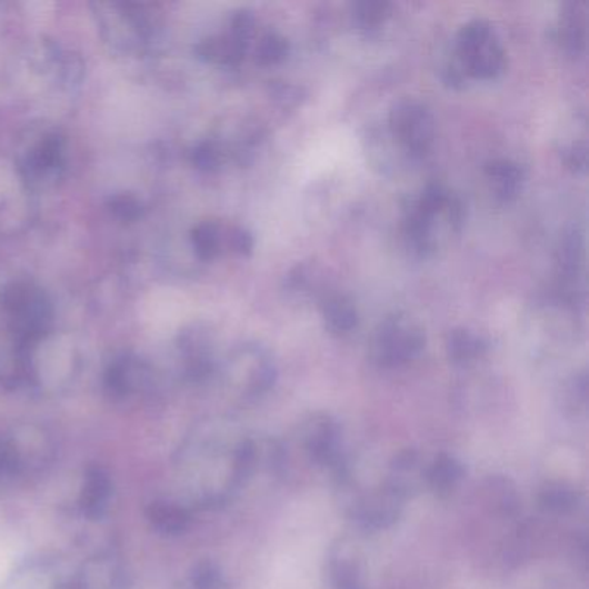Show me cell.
I'll return each mask as SVG.
<instances>
[{"mask_svg":"<svg viewBox=\"0 0 589 589\" xmlns=\"http://www.w3.org/2000/svg\"><path fill=\"white\" fill-rule=\"evenodd\" d=\"M31 382V363L27 355H2L0 357V386L18 389Z\"/></svg>","mask_w":589,"mask_h":589,"instance_id":"cell-29","label":"cell"},{"mask_svg":"<svg viewBox=\"0 0 589 589\" xmlns=\"http://www.w3.org/2000/svg\"><path fill=\"white\" fill-rule=\"evenodd\" d=\"M466 227V206L442 183H429L405 204V248L419 260L435 257L442 242Z\"/></svg>","mask_w":589,"mask_h":589,"instance_id":"cell-1","label":"cell"},{"mask_svg":"<svg viewBox=\"0 0 589 589\" xmlns=\"http://www.w3.org/2000/svg\"><path fill=\"white\" fill-rule=\"evenodd\" d=\"M555 40L560 49L572 58L585 54L588 46V4L581 0H569L560 6L555 24Z\"/></svg>","mask_w":589,"mask_h":589,"instance_id":"cell-11","label":"cell"},{"mask_svg":"<svg viewBox=\"0 0 589 589\" xmlns=\"http://www.w3.org/2000/svg\"><path fill=\"white\" fill-rule=\"evenodd\" d=\"M559 154L563 164L569 170L575 171V173H586V170H588V142H586V137L560 144Z\"/></svg>","mask_w":589,"mask_h":589,"instance_id":"cell-32","label":"cell"},{"mask_svg":"<svg viewBox=\"0 0 589 589\" xmlns=\"http://www.w3.org/2000/svg\"><path fill=\"white\" fill-rule=\"evenodd\" d=\"M279 369L270 349L258 342L237 346L226 365L230 388L244 400L267 395L276 386Z\"/></svg>","mask_w":589,"mask_h":589,"instance_id":"cell-5","label":"cell"},{"mask_svg":"<svg viewBox=\"0 0 589 589\" xmlns=\"http://www.w3.org/2000/svg\"><path fill=\"white\" fill-rule=\"evenodd\" d=\"M221 230L214 221H202L192 230V244L201 260H213L220 252Z\"/></svg>","mask_w":589,"mask_h":589,"instance_id":"cell-30","label":"cell"},{"mask_svg":"<svg viewBox=\"0 0 589 589\" xmlns=\"http://www.w3.org/2000/svg\"><path fill=\"white\" fill-rule=\"evenodd\" d=\"M258 18L251 9H237L229 18V33L236 39L251 46V40L257 36Z\"/></svg>","mask_w":589,"mask_h":589,"instance_id":"cell-31","label":"cell"},{"mask_svg":"<svg viewBox=\"0 0 589 589\" xmlns=\"http://www.w3.org/2000/svg\"><path fill=\"white\" fill-rule=\"evenodd\" d=\"M111 210L117 217L123 218V220H133V218L140 214V204L132 196H117L109 202Z\"/></svg>","mask_w":589,"mask_h":589,"instance_id":"cell-36","label":"cell"},{"mask_svg":"<svg viewBox=\"0 0 589 589\" xmlns=\"http://www.w3.org/2000/svg\"><path fill=\"white\" fill-rule=\"evenodd\" d=\"M389 132L411 158L420 159L431 152L436 139L432 109L416 98H403L389 109Z\"/></svg>","mask_w":589,"mask_h":589,"instance_id":"cell-6","label":"cell"},{"mask_svg":"<svg viewBox=\"0 0 589 589\" xmlns=\"http://www.w3.org/2000/svg\"><path fill=\"white\" fill-rule=\"evenodd\" d=\"M289 54H291V42L277 30L264 31L254 46V61L263 68L279 67Z\"/></svg>","mask_w":589,"mask_h":589,"instance_id":"cell-27","label":"cell"},{"mask_svg":"<svg viewBox=\"0 0 589 589\" xmlns=\"http://www.w3.org/2000/svg\"><path fill=\"white\" fill-rule=\"evenodd\" d=\"M557 267H559V276L563 283L578 288V282L582 279V268H585V242L578 229H570L560 239Z\"/></svg>","mask_w":589,"mask_h":589,"instance_id":"cell-23","label":"cell"},{"mask_svg":"<svg viewBox=\"0 0 589 589\" xmlns=\"http://www.w3.org/2000/svg\"><path fill=\"white\" fill-rule=\"evenodd\" d=\"M146 516L159 535L180 536L190 528V513L182 505L154 501L149 505Z\"/></svg>","mask_w":589,"mask_h":589,"instance_id":"cell-24","label":"cell"},{"mask_svg":"<svg viewBox=\"0 0 589 589\" xmlns=\"http://www.w3.org/2000/svg\"><path fill=\"white\" fill-rule=\"evenodd\" d=\"M445 348L450 363L457 367H470L488 355L489 341L476 330L457 327L446 336Z\"/></svg>","mask_w":589,"mask_h":589,"instance_id":"cell-19","label":"cell"},{"mask_svg":"<svg viewBox=\"0 0 589 589\" xmlns=\"http://www.w3.org/2000/svg\"><path fill=\"white\" fill-rule=\"evenodd\" d=\"M486 180L492 198L500 204H512L522 194L526 186V171L512 159H491L485 164Z\"/></svg>","mask_w":589,"mask_h":589,"instance_id":"cell-15","label":"cell"},{"mask_svg":"<svg viewBox=\"0 0 589 589\" xmlns=\"http://www.w3.org/2000/svg\"><path fill=\"white\" fill-rule=\"evenodd\" d=\"M426 470L427 463L420 451L407 448L392 457L385 485L407 501L426 488Z\"/></svg>","mask_w":589,"mask_h":589,"instance_id":"cell-12","label":"cell"},{"mask_svg":"<svg viewBox=\"0 0 589 589\" xmlns=\"http://www.w3.org/2000/svg\"><path fill=\"white\" fill-rule=\"evenodd\" d=\"M249 51V43L236 39V37L226 33V36L210 37L201 40L196 47L199 58L208 62H214L220 67L236 68L244 61Z\"/></svg>","mask_w":589,"mask_h":589,"instance_id":"cell-21","label":"cell"},{"mask_svg":"<svg viewBox=\"0 0 589 589\" xmlns=\"http://www.w3.org/2000/svg\"><path fill=\"white\" fill-rule=\"evenodd\" d=\"M349 14L357 30L373 33L391 20L392 4L386 0H358L351 4Z\"/></svg>","mask_w":589,"mask_h":589,"instance_id":"cell-26","label":"cell"},{"mask_svg":"<svg viewBox=\"0 0 589 589\" xmlns=\"http://www.w3.org/2000/svg\"><path fill=\"white\" fill-rule=\"evenodd\" d=\"M299 445L311 463L332 470L333 476H338L348 463L342 451L341 426L323 411L311 413L302 420L299 426Z\"/></svg>","mask_w":589,"mask_h":589,"instance_id":"cell-7","label":"cell"},{"mask_svg":"<svg viewBox=\"0 0 589 589\" xmlns=\"http://www.w3.org/2000/svg\"><path fill=\"white\" fill-rule=\"evenodd\" d=\"M427 333L416 317L405 311L386 315L370 339L369 357L379 369H398L423 353Z\"/></svg>","mask_w":589,"mask_h":589,"instance_id":"cell-3","label":"cell"},{"mask_svg":"<svg viewBox=\"0 0 589 589\" xmlns=\"http://www.w3.org/2000/svg\"><path fill=\"white\" fill-rule=\"evenodd\" d=\"M54 563L43 559H31L16 567L0 582V589H59L62 585Z\"/></svg>","mask_w":589,"mask_h":589,"instance_id":"cell-18","label":"cell"},{"mask_svg":"<svg viewBox=\"0 0 589 589\" xmlns=\"http://www.w3.org/2000/svg\"><path fill=\"white\" fill-rule=\"evenodd\" d=\"M148 367L136 358L124 357L109 365L104 376V389L111 400H127L149 386Z\"/></svg>","mask_w":589,"mask_h":589,"instance_id":"cell-13","label":"cell"},{"mask_svg":"<svg viewBox=\"0 0 589 589\" xmlns=\"http://www.w3.org/2000/svg\"><path fill=\"white\" fill-rule=\"evenodd\" d=\"M177 589H229V585L217 563L201 560L190 569L189 576Z\"/></svg>","mask_w":589,"mask_h":589,"instance_id":"cell-28","label":"cell"},{"mask_svg":"<svg viewBox=\"0 0 589 589\" xmlns=\"http://www.w3.org/2000/svg\"><path fill=\"white\" fill-rule=\"evenodd\" d=\"M113 498V482L108 470L101 466H92L83 476L82 491H80V510L90 520H101L108 513L109 503Z\"/></svg>","mask_w":589,"mask_h":589,"instance_id":"cell-16","label":"cell"},{"mask_svg":"<svg viewBox=\"0 0 589 589\" xmlns=\"http://www.w3.org/2000/svg\"><path fill=\"white\" fill-rule=\"evenodd\" d=\"M327 578L332 589H365L363 563L357 545L341 538L327 555Z\"/></svg>","mask_w":589,"mask_h":589,"instance_id":"cell-10","label":"cell"},{"mask_svg":"<svg viewBox=\"0 0 589 589\" xmlns=\"http://www.w3.org/2000/svg\"><path fill=\"white\" fill-rule=\"evenodd\" d=\"M192 161L199 170L214 171L226 161V151L218 142L206 140L192 152Z\"/></svg>","mask_w":589,"mask_h":589,"instance_id":"cell-33","label":"cell"},{"mask_svg":"<svg viewBox=\"0 0 589 589\" xmlns=\"http://www.w3.org/2000/svg\"><path fill=\"white\" fill-rule=\"evenodd\" d=\"M451 54L467 80L491 82L507 70V51L497 28L485 18H473L458 28Z\"/></svg>","mask_w":589,"mask_h":589,"instance_id":"cell-2","label":"cell"},{"mask_svg":"<svg viewBox=\"0 0 589 589\" xmlns=\"http://www.w3.org/2000/svg\"><path fill=\"white\" fill-rule=\"evenodd\" d=\"M318 308L322 313L323 327L336 338H345L348 333L355 332L358 323H360L357 305H355L353 299L349 298L348 294H342V292H330L318 305Z\"/></svg>","mask_w":589,"mask_h":589,"instance_id":"cell-17","label":"cell"},{"mask_svg":"<svg viewBox=\"0 0 589 589\" xmlns=\"http://www.w3.org/2000/svg\"><path fill=\"white\" fill-rule=\"evenodd\" d=\"M74 585L78 589H124L123 569L113 555H98L87 560Z\"/></svg>","mask_w":589,"mask_h":589,"instance_id":"cell-20","label":"cell"},{"mask_svg":"<svg viewBox=\"0 0 589 589\" xmlns=\"http://www.w3.org/2000/svg\"><path fill=\"white\" fill-rule=\"evenodd\" d=\"M466 477V469L461 461L453 455L439 453L432 458L431 463H427L426 488L431 489L438 497L451 495Z\"/></svg>","mask_w":589,"mask_h":589,"instance_id":"cell-22","label":"cell"},{"mask_svg":"<svg viewBox=\"0 0 589 589\" xmlns=\"http://www.w3.org/2000/svg\"><path fill=\"white\" fill-rule=\"evenodd\" d=\"M283 289L299 299H315L318 305L336 291L332 288L326 268L315 261H299L283 277Z\"/></svg>","mask_w":589,"mask_h":589,"instance_id":"cell-14","label":"cell"},{"mask_svg":"<svg viewBox=\"0 0 589 589\" xmlns=\"http://www.w3.org/2000/svg\"><path fill=\"white\" fill-rule=\"evenodd\" d=\"M581 500V491L563 481L547 482L538 497L539 507L543 508L545 512L559 513V516L576 512Z\"/></svg>","mask_w":589,"mask_h":589,"instance_id":"cell-25","label":"cell"},{"mask_svg":"<svg viewBox=\"0 0 589 589\" xmlns=\"http://www.w3.org/2000/svg\"><path fill=\"white\" fill-rule=\"evenodd\" d=\"M339 489L345 492V512L365 531H382L400 520L405 500L386 485L377 488H361L349 477L338 479Z\"/></svg>","mask_w":589,"mask_h":589,"instance_id":"cell-4","label":"cell"},{"mask_svg":"<svg viewBox=\"0 0 589 589\" xmlns=\"http://www.w3.org/2000/svg\"><path fill=\"white\" fill-rule=\"evenodd\" d=\"M230 249L241 257H249L254 251V237L244 227H232L227 236Z\"/></svg>","mask_w":589,"mask_h":589,"instance_id":"cell-35","label":"cell"},{"mask_svg":"<svg viewBox=\"0 0 589 589\" xmlns=\"http://www.w3.org/2000/svg\"><path fill=\"white\" fill-rule=\"evenodd\" d=\"M273 102L282 109H296L307 99V90L291 82H273L270 87Z\"/></svg>","mask_w":589,"mask_h":589,"instance_id":"cell-34","label":"cell"},{"mask_svg":"<svg viewBox=\"0 0 589 589\" xmlns=\"http://www.w3.org/2000/svg\"><path fill=\"white\" fill-rule=\"evenodd\" d=\"M59 589H78V586L74 585V581H71V582H62V585L59 586Z\"/></svg>","mask_w":589,"mask_h":589,"instance_id":"cell-37","label":"cell"},{"mask_svg":"<svg viewBox=\"0 0 589 589\" xmlns=\"http://www.w3.org/2000/svg\"><path fill=\"white\" fill-rule=\"evenodd\" d=\"M8 473H37L54 460V441L39 426H18L2 438Z\"/></svg>","mask_w":589,"mask_h":589,"instance_id":"cell-8","label":"cell"},{"mask_svg":"<svg viewBox=\"0 0 589 589\" xmlns=\"http://www.w3.org/2000/svg\"><path fill=\"white\" fill-rule=\"evenodd\" d=\"M180 351L183 357V369L187 379L192 382H204L217 369L214 363V341L210 327H190L180 338Z\"/></svg>","mask_w":589,"mask_h":589,"instance_id":"cell-9","label":"cell"}]
</instances>
